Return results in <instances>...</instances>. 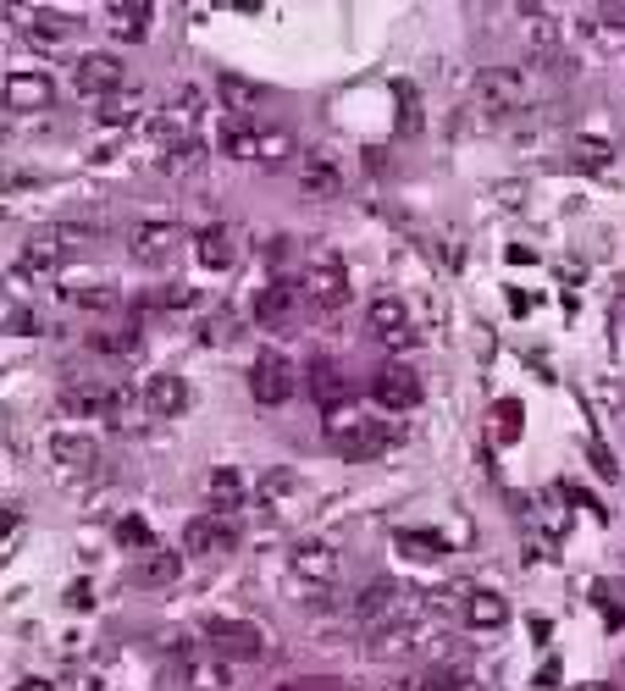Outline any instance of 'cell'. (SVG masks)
<instances>
[{"mask_svg":"<svg viewBox=\"0 0 625 691\" xmlns=\"http://www.w3.org/2000/svg\"><path fill=\"white\" fill-rule=\"evenodd\" d=\"M299 155V144H294V133H283V128H260V139H255V160L260 166H288Z\"/></svg>","mask_w":625,"mask_h":691,"instance_id":"cell-32","label":"cell"},{"mask_svg":"<svg viewBox=\"0 0 625 691\" xmlns=\"http://www.w3.org/2000/svg\"><path fill=\"white\" fill-rule=\"evenodd\" d=\"M194 261L205 266V272H227L233 261H238V238H233V227H200V238H194Z\"/></svg>","mask_w":625,"mask_h":691,"instance_id":"cell-23","label":"cell"},{"mask_svg":"<svg viewBox=\"0 0 625 691\" xmlns=\"http://www.w3.org/2000/svg\"><path fill=\"white\" fill-rule=\"evenodd\" d=\"M399 548H404L410 559H437V553H449V548H443V537H432V532H399Z\"/></svg>","mask_w":625,"mask_h":691,"instance_id":"cell-39","label":"cell"},{"mask_svg":"<svg viewBox=\"0 0 625 691\" xmlns=\"http://www.w3.org/2000/svg\"><path fill=\"white\" fill-rule=\"evenodd\" d=\"M460 609H465V626H471V631H498V626L509 620V603H504L493 586H487V592H465Z\"/></svg>","mask_w":625,"mask_h":691,"instance_id":"cell-25","label":"cell"},{"mask_svg":"<svg viewBox=\"0 0 625 691\" xmlns=\"http://www.w3.org/2000/svg\"><path fill=\"white\" fill-rule=\"evenodd\" d=\"M72 299H78V305H95V310H117V305H122L117 288H72Z\"/></svg>","mask_w":625,"mask_h":691,"instance_id":"cell-42","label":"cell"},{"mask_svg":"<svg viewBox=\"0 0 625 691\" xmlns=\"http://www.w3.org/2000/svg\"><path fill=\"white\" fill-rule=\"evenodd\" d=\"M12 526H17V509H0V537H12Z\"/></svg>","mask_w":625,"mask_h":691,"instance_id":"cell-47","label":"cell"},{"mask_svg":"<svg viewBox=\"0 0 625 691\" xmlns=\"http://www.w3.org/2000/svg\"><path fill=\"white\" fill-rule=\"evenodd\" d=\"M216 95H222V111H233L238 122H249V111L266 106V90H260V83H249V78H238V72H222Z\"/></svg>","mask_w":625,"mask_h":691,"instance_id":"cell-24","label":"cell"},{"mask_svg":"<svg viewBox=\"0 0 625 691\" xmlns=\"http://www.w3.org/2000/svg\"><path fill=\"white\" fill-rule=\"evenodd\" d=\"M72 83H78L83 95L106 100V95H117V90H122V61H117L111 50H89V56H78V61H72Z\"/></svg>","mask_w":625,"mask_h":691,"instance_id":"cell-13","label":"cell"},{"mask_svg":"<svg viewBox=\"0 0 625 691\" xmlns=\"http://www.w3.org/2000/svg\"><path fill=\"white\" fill-rule=\"evenodd\" d=\"M249 393H255V404H288L294 393H299V377H294V366L283 360V355H260L255 366H249Z\"/></svg>","mask_w":625,"mask_h":691,"instance_id":"cell-10","label":"cell"},{"mask_svg":"<svg viewBox=\"0 0 625 691\" xmlns=\"http://www.w3.org/2000/svg\"><path fill=\"white\" fill-rule=\"evenodd\" d=\"M299 194H305V200H338V194H343V166H338V155L310 150V155L299 160Z\"/></svg>","mask_w":625,"mask_h":691,"instance_id":"cell-17","label":"cell"},{"mask_svg":"<svg viewBox=\"0 0 625 691\" xmlns=\"http://www.w3.org/2000/svg\"><path fill=\"white\" fill-rule=\"evenodd\" d=\"M17 691H50V686H45V680H23Z\"/></svg>","mask_w":625,"mask_h":691,"instance_id":"cell-48","label":"cell"},{"mask_svg":"<svg viewBox=\"0 0 625 691\" xmlns=\"http://www.w3.org/2000/svg\"><path fill=\"white\" fill-rule=\"evenodd\" d=\"M106 17H111L106 28H111L117 39H133V45H139V39L150 34V17H155V12L144 7V0H133V7H128V0H117V7H106Z\"/></svg>","mask_w":625,"mask_h":691,"instance_id":"cell-29","label":"cell"},{"mask_svg":"<svg viewBox=\"0 0 625 691\" xmlns=\"http://www.w3.org/2000/svg\"><path fill=\"white\" fill-rule=\"evenodd\" d=\"M299 305H305V294H299V283H288V277H272V283L255 288V321H260L266 332L294 326V321H299Z\"/></svg>","mask_w":625,"mask_h":691,"instance_id":"cell-8","label":"cell"},{"mask_svg":"<svg viewBox=\"0 0 625 691\" xmlns=\"http://www.w3.org/2000/svg\"><path fill=\"white\" fill-rule=\"evenodd\" d=\"M106 128H133L139 117H144V90H139V83H133V90H128V83H122V90L117 95H106L101 100V111H95Z\"/></svg>","mask_w":625,"mask_h":691,"instance_id":"cell-27","label":"cell"},{"mask_svg":"<svg viewBox=\"0 0 625 691\" xmlns=\"http://www.w3.org/2000/svg\"><path fill=\"white\" fill-rule=\"evenodd\" d=\"M67 603H72V609H89V603H95V586H89V581H72V586H67Z\"/></svg>","mask_w":625,"mask_h":691,"instance_id":"cell-45","label":"cell"},{"mask_svg":"<svg viewBox=\"0 0 625 691\" xmlns=\"http://www.w3.org/2000/svg\"><path fill=\"white\" fill-rule=\"evenodd\" d=\"M278 691H343L338 680H283Z\"/></svg>","mask_w":625,"mask_h":691,"instance_id":"cell-46","label":"cell"},{"mask_svg":"<svg viewBox=\"0 0 625 691\" xmlns=\"http://www.w3.org/2000/svg\"><path fill=\"white\" fill-rule=\"evenodd\" d=\"M531 100H538V78L526 67H487L476 78V106L482 117H520Z\"/></svg>","mask_w":625,"mask_h":691,"instance_id":"cell-3","label":"cell"},{"mask_svg":"<svg viewBox=\"0 0 625 691\" xmlns=\"http://www.w3.org/2000/svg\"><path fill=\"white\" fill-rule=\"evenodd\" d=\"M177 243H184V227L177 222H139L128 233V254H133V266H144V272H166L177 261Z\"/></svg>","mask_w":625,"mask_h":691,"instance_id":"cell-5","label":"cell"},{"mask_svg":"<svg viewBox=\"0 0 625 691\" xmlns=\"http://www.w3.org/2000/svg\"><path fill=\"white\" fill-rule=\"evenodd\" d=\"M122 398H128V393L101 388V382H67V388H61V409H67V415H111Z\"/></svg>","mask_w":625,"mask_h":691,"instance_id":"cell-20","label":"cell"},{"mask_svg":"<svg viewBox=\"0 0 625 691\" xmlns=\"http://www.w3.org/2000/svg\"><path fill=\"white\" fill-rule=\"evenodd\" d=\"M233 548H238V526L227 514H194L184 526V553H194V559H227Z\"/></svg>","mask_w":625,"mask_h":691,"instance_id":"cell-9","label":"cell"},{"mask_svg":"<svg viewBox=\"0 0 625 691\" xmlns=\"http://www.w3.org/2000/svg\"><path fill=\"white\" fill-rule=\"evenodd\" d=\"M200 337L211 343V349H227V343H238V310H216V315H205Z\"/></svg>","mask_w":625,"mask_h":691,"instance_id":"cell-37","label":"cell"},{"mask_svg":"<svg viewBox=\"0 0 625 691\" xmlns=\"http://www.w3.org/2000/svg\"><path fill=\"white\" fill-rule=\"evenodd\" d=\"M189 305H194V288H184V283H177V288H161V294L144 299V310H189Z\"/></svg>","mask_w":625,"mask_h":691,"instance_id":"cell-40","label":"cell"},{"mask_svg":"<svg viewBox=\"0 0 625 691\" xmlns=\"http://www.w3.org/2000/svg\"><path fill=\"white\" fill-rule=\"evenodd\" d=\"M410 603H415V592H404V586H393V581H372L366 586V597L361 603H354V626H388L393 615H404L410 609Z\"/></svg>","mask_w":625,"mask_h":691,"instance_id":"cell-14","label":"cell"},{"mask_svg":"<svg viewBox=\"0 0 625 691\" xmlns=\"http://www.w3.org/2000/svg\"><path fill=\"white\" fill-rule=\"evenodd\" d=\"M255 139H260L255 122H227L222 139H216V150H222L227 160H255Z\"/></svg>","mask_w":625,"mask_h":691,"instance_id":"cell-33","label":"cell"},{"mask_svg":"<svg viewBox=\"0 0 625 691\" xmlns=\"http://www.w3.org/2000/svg\"><path fill=\"white\" fill-rule=\"evenodd\" d=\"M310 509V481L299 470H272L260 481V521L266 526H294Z\"/></svg>","mask_w":625,"mask_h":691,"instance_id":"cell-4","label":"cell"},{"mask_svg":"<svg viewBox=\"0 0 625 691\" xmlns=\"http://www.w3.org/2000/svg\"><path fill=\"white\" fill-rule=\"evenodd\" d=\"M50 460L61 470H95L101 465V443L89 438V431H56V438H50Z\"/></svg>","mask_w":625,"mask_h":691,"instance_id":"cell-22","label":"cell"},{"mask_svg":"<svg viewBox=\"0 0 625 691\" xmlns=\"http://www.w3.org/2000/svg\"><path fill=\"white\" fill-rule=\"evenodd\" d=\"M399 106H404L399 128L404 133H421V95H415V83H399Z\"/></svg>","mask_w":625,"mask_h":691,"instance_id":"cell-41","label":"cell"},{"mask_svg":"<svg viewBox=\"0 0 625 691\" xmlns=\"http://www.w3.org/2000/svg\"><path fill=\"white\" fill-rule=\"evenodd\" d=\"M89 349L95 355H111V360H139V332H89Z\"/></svg>","mask_w":625,"mask_h":691,"instance_id":"cell-35","label":"cell"},{"mask_svg":"<svg viewBox=\"0 0 625 691\" xmlns=\"http://www.w3.org/2000/svg\"><path fill=\"white\" fill-rule=\"evenodd\" d=\"M200 117H205V95L194 90V83H177V95H172L166 117L155 122V133H161L166 144H177V139H194Z\"/></svg>","mask_w":625,"mask_h":691,"instance_id":"cell-15","label":"cell"},{"mask_svg":"<svg viewBox=\"0 0 625 691\" xmlns=\"http://www.w3.org/2000/svg\"><path fill=\"white\" fill-rule=\"evenodd\" d=\"M200 166H205V144L200 139H177V144L161 150V171H166V178H194Z\"/></svg>","mask_w":625,"mask_h":691,"instance_id":"cell-31","label":"cell"},{"mask_svg":"<svg viewBox=\"0 0 625 691\" xmlns=\"http://www.w3.org/2000/svg\"><path fill=\"white\" fill-rule=\"evenodd\" d=\"M520 438V404H498V443Z\"/></svg>","mask_w":625,"mask_h":691,"instance_id":"cell-43","label":"cell"},{"mask_svg":"<svg viewBox=\"0 0 625 691\" xmlns=\"http://www.w3.org/2000/svg\"><path fill=\"white\" fill-rule=\"evenodd\" d=\"M0 133H7V111H0Z\"/></svg>","mask_w":625,"mask_h":691,"instance_id":"cell-49","label":"cell"},{"mask_svg":"<svg viewBox=\"0 0 625 691\" xmlns=\"http://www.w3.org/2000/svg\"><path fill=\"white\" fill-rule=\"evenodd\" d=\"M372 398H377L382 409H415V404H421V377H415L410 366L388 360V366L372 377Z\"/></svg>","mask_w":625,"mask_h":691,"instance_id":"cell-16","label":"cell"},{"mask_svg":"<svg viewBox=\"0 0 625 691\" xmlns=\"http://www.w3.org/2000/svg\"><path fill=\"white\" fill-rule=\"evenodd\" d=\"M144 409L150 415H161V420H172V415H184L189 409V382L184 377H172V371H155L150 382H144Z\"/></svg>","mask_w":625,"mask_h":691,"instance_id":"cell-19","label":"cell"},{"mask_svg":"<svg viewBox=\"0 0 625 691\" xmlns=\"http://www.w3.org/2000/svg\"><path fill=\"white\" fill-rule=\"evenodd\" d=\"M338 570H343V559H338L332 543H299V548L288 553V575L305 586V597H310V592H332V586H338Z\"/></svg>","mask_w":625,"mask_h":691,"instance_id":"cell-6","label":"cell"},{"mask_svg":"<svg viewBox=\"0 0 625 691\" xmlns=\"http://www.w3.org/2000/svg\"><path fill=\"white\" fill-rule=\"evenodd\" d=\"M526 39H531V50H538L543 61L559 56V23H554L549 7H526Z\"/></svg>","mask_w":625,"mask_h":691,"instance_id":"cell-30","label":"cell"},{"mask_svg":"<svg viewBox=\"0 0 625 691\" xmlns=\"http://www.w3.org/2000/svg\"><path fill=\"white\" fill-rule=\"evenodd\" d=\"M67 28H72V23H67V17H56V12H34V17H28V39H34V45H45V50H50V45H61V39H67Z\"/></svg>","mask_w":625,"mask_h":691,"instance_id":"cell-38","label":"cell"},{"mask_svg":"<svg viewBox=\"0 0 625 691\" xmlns=\"http://www.w3.org/2000/svg\"><path fill=\"white\" fill-rule=\"evenodd\" d=\"M205 647L216 658H266V631L244 620H205Z\"/></svg>","mask_w":625,"mask_h":691,"instance_id":"cell-12","label":"cell"},{"mask_svg":"<svg viewBox=\"0 0 625 691\" xmlns=\"http://www.w3.org/2000/svg\"><path fill=\"white\" fill-rule=\"evenodd\" d=\"M172 675H177V686H189V691H227V686H233L227 658H216L211 647H184V653H172Z\"/></svg>","mask_w":625,"mask_h":691,"instance_id":"cell-7","label":"cell"},{"mask_svg":"<svg viewBox=\"0 0 625 691\" xmlns=\"http://www.w3.org/2000/svg\"><path fill=\"white\" fill-rule=\"evenodd\" d=\"M184 575V553L172 548H144V559L133 564V586H172Z\"/></svg>","mask_w":625,"mask_h":691,"instance_id":"cell-26","label":"cell"},{"mask_svg":"<svg viewBox=\"0 0 625 691\" xmlns=\"http://www.w3.org/2000/svg\"><path fill=\"white\" fill-rule=\"evenodd\" d=\"M366 326H372V337H377V343H388V349H404V343L415 337V332H410V310H404L393 294H388V299H372Z\"/></svg>","mask_w":625,"mask_h":691,"instance_id":"cell-18","label":"cell"},{"mask_svg":"<svg viewBox=\"0 0 625 691\" xmlns=\"http://www.w3.org/2000/svg\"><path fill=\"white\" fill-rule=\"evenodd\" d=\"M460 686H465V669L460 664H432V669L404 675L393 691H460Z\"/></svg>","mask_w":625,"mask_h":691,"instance_id":"cell-28","label":"cell"},{"mask_svg":"<svg viewBox=\"0 0 625 691\" xmlns=\"http://www.w3.org/2000/svg\"><path fill=\"white\" fill-rule=\"evenodd\" d=\"M570 155H576V166H587V171H609V139H592V133H576L570 139Z\"/></svg>","mask_w":625,"mask_h":691,"instance_id":"cell-36","label":"cell"},{"mask_svg":"<svg viewBox=\"0 0 625 691\" xmlns=\"http://www.w3.org/2000/svg\"><path fill=\"white\" fill-rule=\"evenodd\" d=\"M393 438H404V426H382V420H366L361 409H327V443L343 454V460H366V454H382Z\"/></svg>","mask_w":625,"mask_h":691,"instance_id":"cell-2","label":"cell"},{"mask_svg":"<svg viewBox=\"0 0 625 691\" xmlns=\"http://www.w3.org/2000/svg\"><path fill=\"white\" fill-rule=\"evenodd\" d=\"M310 398L327 404V409H343L354 398V377L338 366V360H316L310 366Z\"/></svg>","mask_w":625,"mask_h":691,"instance_id":"cell-21","label":"cell"},{"mask_svg":"<svg viewBox=\"0 0 625 691\" xmlns=\"http://www.w3.org/2000/svg\"><path fill=\"white\" fill-rule=\"evenodd\" d=\"M299 294H305L316 310H327V315H338V310L349 305V266H343V254H338L332 243H310V249H305Z\"/></svg>","mask_w":625,"mask_h":691,"instance_id":"cell-1","label":"cell"},{"mask_svg":"<svg viewBox=\"0 0 625 691\" xmlns=\"http://www.w3.org/2000/svg\"><path fill=\"white\" fill-rule=\"evenodd\" d=\"M205 492H211L216 509H238V503H244V476H238L233 465H222V470L205 476Z\"/></svg>","mask_w":625,"mask_h":691,"instance_id":"cell-34","label":"cell"},{"mask_svg":"<svg viewBox=\"0 0 625 691\" xmlns=\"http://www.w3.org/2000/svg\"><path fill=\"white\" fill-rule=\"evenodd\" d=\"M0 100H7V111H50L56 83L39 67H17V72H7V83H0Z\"/></svg>","mask_w":625,"mask_h":691,"instance_id":"cell-11","label":"cell"},{"mask_svg":"<svg viewBox=\"0 0 625 691\" xmlns=\"http://www.w3.org/2000/svg\"><path fill=\"white\" fill-rule=\"evenodd\" d=\"M117 543H128V548H150V526H144V521H117Z\"/></svg>","mask_w":625,"mask_h":691,"instance_id":"cell-44","label":"cell"}]
</instances>
